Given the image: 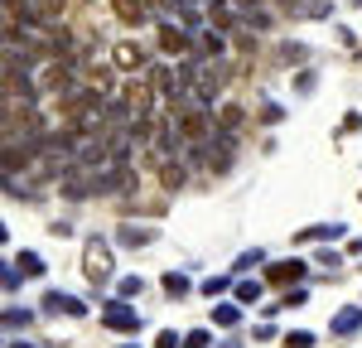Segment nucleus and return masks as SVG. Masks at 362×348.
Returning <instances> with one entry per match:
<instances>
[{"label": "nucleus", "instance_id": "1", "mask_svg": "<svg viewBox=\"0 0 362 348\" xmlns=\"http://www.w3.org/2000/svg\"><path fill=\"white\" fill-rule=\"evenodd\" d=\"M83 276L92 286H102L112 276V257H107V242H87V261H83Z\"/></svg>", "mask_w": 362, "mask_h": 348}, {"label": "nucleus", "instance_id": "2", "mask_svg": "<svg viewBox=\"0 0 362 348\" xmlns=\"http://www.w3.org/2000/svg\"><path fill=\"white\" fill-rule=\"evenodd\" d=\"M44 315H87V300H73L63 290H49L44 295Z\"/></svg>", "mask_w": 362, "mask_h": 348}, {"label": "nucleus", "instance_id": "3", "mask_svg": "<svg viewBox=\"0 0 362 348\" xmlns=\"http://www.w3.org/2000/svg\"><path fill=\"white\" fill-rule=\"evenodd\" d=\"M112 68L116 73H140V68H145V49H140V44H116Z\"/></svg>", "mask_w": 362, "mask_h": 348}, {"label": "nucleus", "instance_id": "4", "mask_svg": "<svg viewBox=\"0 0 362 348\" xmlns=\"http://www.w3.org/2000/svg\"><path fill=\"white\" fill-rule=\"evenodd\" d=\"M107 329H116V334H136L140 329V315L131 310V305H107Z\"/></svg>", "mask_w": 362, "mask_h": 348}, {"label": "nucleus", "instance_id": "5", "mask_svg": "<svg viewBox=\"0 0 362 348\" xmlns=\"http://www.w3.org/2000/svg\"><path fill=\"white\" fill-rule=\"evenodd\" d=\"M271 281L276 286H300L305 281V261H276L271 266Z\"/></svg>", "mask_w": 362, "mask_h": 348}, {"label": "nucleus", "instance_id": "6", "mask_svg": "<svg viewBox=\"0 0 362 348\" xmlns=\"http://www.w3.org/2000/svg\"><path fill=\"white\" fill-rule=\"evenodd\" d=\"M358 329H362V310H358V305H343V310L334 315V334H338V339H348V334H358Z\"/></svg>", "mask_w": 362, "mask_h": 348}, {"label": "nucleus", "instance_id": "7", "mask_svg": "<svg viewBox=\"0 0 362 348\" xmlns=\"http://www.w3.org/2000/svg\"><path fill=\"white\" fill-rule=\"evenodd\" d=\"M242 121H247V112H242L237 102H227V107H218V126H223V131H232V136H237V131H242Z\"/></svg>", "mask_w": 362, "mask_h": 348}, {"label": "nucleus", "instance_id": "8", "mask_svg": "<svg viewBox=\"0 0 362 348\" xmlns=\"http://www.w3.org/2000/svg\"><path fill=\"white\" fill-rule=\"evenodd\" d=\"M116 242H121V247H145V242H155V232L150 228H126V223H121Z\"/></svg>", "mask_w": 362, "mask_h": 348}, {"label": "nucleus", "instance_id": "9", "mask_svg": "<svg viewBox=\"0 0 362 348\" xmlns=\"http://www.w3.org/2000/svg\"><path fill=\"white\" fill-rule=\"evenodd\" d=\"M112 5H116V15H121L126 25H140V20H145V5H140V0H112Z\"/></svg>", "mask_w": 362, "mask_h": 348}, {"label": "nucleus", "instance_id": "10", "mask_svg": "<svg viewBox=\"0 0 362 348\" xmlns=\"http://www.w3.org/2000/svg\"><path fill=\"white\" fill-rule=\"evenodd\" d=\"M237 319H242V310H237V305H218V310H213V324H223V329H232Z\"/></svg>", "mask_w": 362, "mask_h": 348}, {"label": "nucleus", "instance_id": "11", "mask_svg": "<svg viewBox=\"0 0 362 348\" xmlns=\"http://www.w3.org/2000/svg\"><path fill=\"white\" fill-rule=\"evenodd\" d=\"M20 281H25V276H20V266H5V261H0V286H5V290H20Z\"/></svg>", "mask_w": 362, "mask_h": 348}, {"label": "nucleus", "instance_id": "12", "mask_svg": "<svg viewBox=\"0 0 362 348\" xmlns=\"http://www.w3.org/2000/svg\"><path fill=\"white\" fill-rule=\"evenodd\" d=\"M39 271H44V261L34 252H20V276H39Z\"/></svg>", "mask_w": 362, "mask_h": 348}, {"label": "nucleus", "instance_id": "13", "mask_svg": "<svg viewBox=\"0 0 362 348\" xmlns=\"http://www.w3.org/2000/svg\"><path fill=\"white\" fill-rule=\"evenodd\" d=\"M0 324H5V329H25V324H29V310H5V315H0Z\"/></svg>", "mask_w": 362, "mask_h": 348}, {"label": "nucleus", "instance_id": "14", "mask_svg": "<svg viewBox=\"0 0 362 348\" xmlns=\"http://www.w3.org/2000/svg\"><path fill=\"white\" fill-rule=\"evenodd\" d=\"M237 300H242V305H256V300H261V286H256V281H242V286H237Z\"/></svg>", "mask_w": 362, "mask_h": 348}, {"label": "nucleus", "instance_id": "15", "mask_svg": "<svg viewBox=\"0 0 362 348\" xmlns=\"http://www.w3.org/2000/svg\"><path fill=\"white\" fill-rule=\"evenodd\" d=\"M285 348H314V334L309 329H295V334H285Z\"/></svg>", "mask_w": 362, "mask_h": 348}, {"label": "nucleus", "instance_id": "16", "mask_svg": "<svg viewBox=\"0 0 362 348\" xmlns=\"http://www.w3.org/2000/svg\"><path fill=\"white\" fill-rule=\"evenodd\" d=\"M160 286H165L169 295H184V290H189V281H184V276H165V281H160Z\"/></svg>", "mask_w": 362, "mask_h": 348}, {"label": "nucleus", "instance_id": "17", "mask_svg": "<svg viewBox=\"0 0 362 348\" xmlns=\"http://www.w3.org/2000/svg\"><path fill=\"white\" fill-rule=\"evenodd\" d=\"M208 344H213V334H203V329H198V334H189V344H184V348H208Z\"/></svg>", "mask_w": 362, "mask_h": 348}, {"label": "nucleus", "instance_id": "18", "mask_svg": "<svg viewBox=\"0 0 362 348\" xmlns=\"http://www.w3.org/2000/svg\"><path fill=\"white\" fill-rule=\"evenodd\" d=\"M155 348H179V339H174V334H160V339H155Z\"/></svg>", "mask_w": 362, "mask_h": 348}, {"label": "nucleus", "instance_id": "19", "mask_svg": "<svg viewBox=\"0 0 362 348\" xmlns=\"http://www.w3.org/2000/svg\"><path fill=\"white\" fill-rule=\"evenodd\" d=\"M0 242H5V223H0Z\"/></svg>", "mask_w": 362, "mask_h": 348}, {"label": "nucleus", "instance_id": "20", "mask_svg": "<svg viewBox=\"0 0 362 348\" xmlns=\"http://www.w3.org/2000/svg\"><path fill=\"white\" fill-rule=\"evenodd\" d=\"M121 348H136V344H121Z\"/></svg>", "mask_w": 362, "mask_h": 348}]
</instances>
